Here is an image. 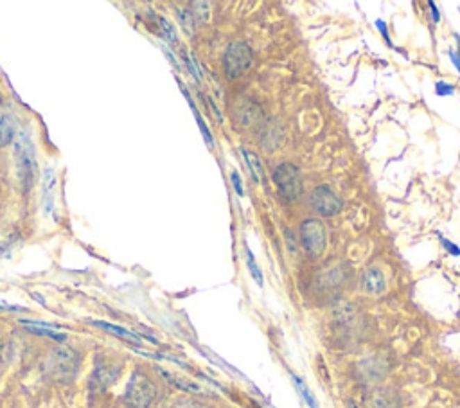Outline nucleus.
<instances>
[{
  "label": "nucleus",
  "instance_id": "f257e3e1",
  "mask_svg": "<svg viewBox=\"0 0 460 408\" xmlns=\"http://www.w3.org/2000/svg\"><path fill=\"white\" fill-rule=\"evenodd\" d=\"M274 182L282 200L297 202L302 195V177L295 165L281 164L274 171Z\"/></svg>",
  "mask_w": 460,
  "mask_h": 408
},
{
  "label": "nucleus",
  "instance_id": "f03ea898",
  "mask_svg": "<svg viewBox=\"0 0 460 408\" xmlns=\"http://www.w3.org/2000/svg\"><path fill=\"white\" fill-rule=\"evenodd\" d=\"M156 395L151 380L142 373H133L126 389V401L131 408H149Z\"/></svg>",
  "mask_w": 460,
  "mask_h": 408
},
{
  "label": "nucleus",
  "instance_id": "7ed1b4c3",
  "mask_svg": "<svg viewBox=\"0 0 460 408\" xmlns=\"http://www.w3.org/2000/svg\"><path fill=\"white\" fill-rule=\"evenodd\" d=\"M300 241L309 256L318 257L326 248V229L318 220H306L300 225Z\"/></svg>",
  "mask_w": 460,
  "mask_h": 408
},
{
  "label": "nucleus",
  "instance_id": "20e7f679",
  "mask_svg": "<svg viewBox=\"0 0 460 408\" xmlns=\"http://www.w3.org/2000/svg\"><path fill=\"white\" fill-rule=\"evenodd\" d=\"M252 61V51L243 42H232L225 51V70L229 78H238Z\"/></svg>",
  "mask_w": 460,
  "mask_h": 408
},
{
  "label": "nucleus",
  "instance_id": "39448f33",
  "mask_svg": "<svg viewBox=\"0 0 460 408\" xmlns=\"http://www.w3.org/2000/svg\"><path fill=\"white\" fill-rule=\"evenodd\" d=\"M311 207L322 216H334L342 211V202L329 187H317L311 193Z\"/></svg>",
  "mask_w": 460,
  "mask_h": 408
},
{
  "label": "nucleus",
  "instance_id": "423d86ee",
  "mask_svg": "<svg viewBox=\"0 0 460 408\" xmlns=\"http://www.w3.org/2000/svg\"><path fill=\"white\" fill-rule=\"evenodd\" d=\"M76 360L74 351L70 349H58V351L52 352L51 361H49V369L52 370V376L54 378H70L74 376L76 373Z\"/></svg>",
  "mask_w": 460,
  "mask_h": 408
},
{
  "label": "nucleus",
  "instance_id": "0eeeda50",
  "mask_svg": "<svg viewBox=\"0 0 460 408\" xmlns=\"http://www.w3.org/2000/svg\"><path fill=\"white\" fill-rule=\"evenodd\" d=\"M17 165L18 177L27 189L31 187V180H33V156H31L26 133H20V139L17 142Z\"/></svg>",
  "mask_w": 460,
  "mask_h": 408
},
{
  "label": "nucleus",
  "instance_id": "6e6552de",
  "mask_svg": "<svg viewBox=\"0 0 460 408\" xmlns=\"http://www.w3.org/2000/svg\"><path fill=\"white\" fill-rule=\"evenodd\" d=\"M361 288L370 295H379L385 290V275L379 268H367L361 275Z\"/></svg>",
  "mask_w": 460,
  "mask_h": 408
},
{
  "label": "nucleus",
  "instance_id": "1a4fd4ad",
  "mask_svg": "<svg viewBox=\"0 0 460 408\" xmlns=\"http://www.w3.org/2000/svg\"><path fill=\"white\" fill-rule=\"evenodd\" d=\"M365 407L367 408H400V400H397V395H395L392 391L379 389V391H374L372 394H369V398H365Z\"/></svg>",
  "mask_w": 460,
  "mask_h": 408
},
{
  "label": "nucleus",
  "instance_id": "9d476101",
  "mask_svg": "<svg viewBox=\"0 0 460 408\" xmlns=\"http://www.w3.org/2000/svg\"><path fill=\"white\" fill-rule=\"evenodd\" d=\"M158 370H161L162 376H164V378L167 380L171 385H174L176 389H180V391L192 392V394H204V392H205L204 389L198 385V383L189 382V380H186V378H180V376H176V374H171V373H167V370H164V369H158Z\"/></svg>",
  "mask_w": 460,
  "mask_h": 408
},
{
  "label": "nucleus",
  "instance_id": "9b49d317",
  "mask_svg": "<svg viewBox=\"0 0 460 408\" xmlns=\"http://www.w3.org/2000/svg\"><path fill=\"white\" fill-rule=\"evenodd\" d=\"M243 152V158L248 165V171H250V177H252L254 182H263L265 180V170H263V164H261L259 156L256 153L248 152V149H241Z\"/></svg>",
  "mask_w": 460,
  "mask_h": 408
},
{
  "label": "nucleus",
  "instance_id": "f8f14e48",
  "mask_svg": "<svg viewBox=\"0 0 460 408\" xmlns=\"http://www.w3.org/2000/svg\"><path fill=\"white\" fill-rule=\"evenodd\" d=\"M20 322H22L27 329L33 331L35 334H40V336H47V338L58 340V342H63V340H67V334L58 333L56 329H51V327H44L42 326V322H36V320H20Z\"/></svg>",
  "mask_w": 460,
  "mask_h": 408
},
{
  "label": "nucleus",
  "instance_id": "ddd939ff",
  "mask_svg": "<svg viewBox=\"0 0 460 408\" xmlns=\"http://www.w3.org/2000/svg\"><path fill=\"white\" fill-rule=\"evenodd\" d=\"M92 324H94V326H97V327H101V329L108 331V333L115 334V336H121V338L128 340V342H135V343L140 342L139 334L131 333V331L124 329V327L113 326V324H108V322H101V320H92Z\"/></svg>",
  "mask_w": 460,
  "mask_h": 408
},
{
  "label": "nucleus",
  "instance_id": "4468645a",
  "mask_svg": "<svg viewBox=\"0 0 460 408\" xmlns=\"http://www.w3.org/2000/svg\"><path fill=\"white\" fill-rule=\"evenodd\" d=\"M291 382H293V385H295L297 392L300 394V398L306 401V405H308L309 408H318V401L315 400V395H313V392L309 391L308 386H306V383L302 382V380L299 378V376H295V374H291Z\"/></svg>",
  "mask_w": 460,
  "mask_h": 408
},
{
  "label": "nucleus",
  "instance_id": "2eb2a0df",
  "mask_svg": "<svg viewBox=\"0 0 460 408\" xmlns=\"http://www.w3.org/2000/svg\"><path fill=\"white\" fill-rule=\"evenodd\" d=\"M176 17H179L180 24H182L183 31H186L187 35H192V29H195V17L189 9L179 8L176 9Z\"/></svg>",
  "mask_w": 460,
  "mask_h": 408
},
{
  "label": "nucleus",
  "instance_id": "dca6fc26",
  "mask_svg": "<svg viewBox=\"0 0 460 408\" xmlns=\"http://www.w3.org/2000/svg\"><path fill=\"white\" fill-rule=\"evenodd\" d=\"M247 265H248V270H250V275L254 277V281L259 284V286H263V272L259 270V266H257L256 263V257H254L252 250L247 247Z\"/></svg>",
  "mask_w": 460,
  "mask_h": 408
},
{
  "label": "nucleus",
  "instance_id": "f3484780",
  "mask_svg": "<svg viewBox=\"0 0 460 408\" xmlns=\"http://www.w3.org/2000/svg\"><path fill=\"white\" fill-rule=\"evenodd\" d=\"M270 140H274V148H277L279 144H281V128L279 124H268V130L265 133V140H263V146L268 149Z\"/></svg>",
  "mask_w": 460,
  "mask_h": 408
},
{
  "label": "nucleus",
  "instance_id": "a211bd4d",
  "mask_svg": "<svg viewBox=\"0 0 460 408\" xmlns=\"http://www.w3.org/2000/svg\"><path fill=\"white\" fill-rule=\"evenodd\" d=\"M13 124L9 122L8 117L0 119V146L9 144V140L13 139Z\"/></svg>",
  "mask_w": 460,
  "mask_h": 408
},
{
  "label": "nucleus",
  "instance_id": "6ab92c4d",
  "mask_svg": "<svg viewBox=\"0 0 460 408\" xmlns=\"http://www.w3.org/2000/svg\"><path fill=\"white\" fill-rule=\"evenodd\" d=\"M192 112H195L196 119H198V127H200L202 133H204V139H205V142L208 144V148H213V146H214L213 133H211V130H208V127H207V124H205L204 117H202V115H200V112H198V108H196V106H192Z\"/></svg>",
  "mask_w": 460,
  "mask_h": 408
},
{
  "label": "nucleus",
  "instance_id": "aec40b11",
  "mask_svg": "<svg viewBox=\"0 0 460 408\" xmlns=\"http://www.w3.org/2000/svg\"><path fill=\"white\" fill-rule=\"evenodd\" d=\"M435 92H437V96L446 97V96H452L453 92H455V87L446 81H437V85H435Z\"/></svg>",
  "mask_w": 460,
  "mask_h": 408
},
{
  "label": "nucleus",
  "instance_id": "412c9836",
  "mask_svg": "<svg viewBox=\"0 0 460 408\" xmlns=\"http://www.w3.org/2000/svg\"><path fill=\"white\" fill-rule=\"evenodd\" d=\"M192 8L195 9V13L198 15V22H205L208 18V4L207 2H195L192 4Z\"/></svg>",
  "mask_w": 460,
  "mask_h": 408
},
{
  "label": "nucleus",
  "instance_id": "4be33fe9",
  "mask_svg": "<svg viewBox=\"0 0 460 408\" xmlns=\"http://www.w3.org/2000/svg\"><path fill=\"white\" fill-rule=\"evenodd\" d=\"M158 22H161L162 33H164L165 38L170 40V42H174V40H176V33H174L173 26H171V24L165 20V18H158Z\"/></svg>",
  "mask_w": 460,
  "mask_h": 408
},
{
  "label": "nucleus",
  "instance_id": "5701e85b",
  "mask_svg": "<svg viewBox=\"0 0 460 408\" xmlns=\"http://www.w3.org/2000/svg\"><path fill=\"white\" fill-rule=\"evenodd\" d=\"M230 180H232V187H234V191L238 193V196H243V182H241V177H239L238 171H232V173H230Z\"/></svg>",
  "mask_w": 460,
  "mask_h": 408
},
{
  "label": "nucleus",
  "instance_id": "b1692460",
  "mask_svg": "<svg viewBox=\"0 0 460 408\" xmlns=\"http://www.w3.org/2000/svg\"><path fill=\"white\" fill-rule=\"evenodd\" d=\"M441 243H443V247L446 248L447 252L452 254V256H460V248L457 247V245L450 243V241H447V239H444V238H441Z\"/></svg>",
  "mask_w": 460,
  "mask_h": 408
},
{
  "label": "nucleus",
  "instance_id": "393cba45",
  "mask_svg": "<svg viewBox=\"0 0 460 408\" xmlns=\"http://www.w3.org/2000/svg\"><path fill=\"white\" fill-rule=\"evenodd\" d=\"M378 29H379V33L383 35V38H385L386 44L391 45V36H388V29H386V24L383 22V20H378Z\"/></svg>",
  "mask_w": 460,
  "mask_h": 408
},
{
  "label": "nucleus",
  "instance_id": "a878e982",
  "mask_svg": "<svg viewBox=\"0 0 460 408\" xmlns=\"http://www.w3.org/2000/svg\"><path fill=\"white\" fill-rule=\"evenodd\" d=\"M450 60L453 61V65L457 67V70L460 72V54L457 51H450Z\"/></svg>",
  "mask_w": 460,
  "mask_h": 408
},
{
  "label": "nucleus",
  "instance_id": "bb28decb",
  "mask_svg": "<svg viewBox=\"0 0 460 408\" xmlns=\"http://www.w3.org/2000/svg\"><path fill=\"white\" fill-rule=\"evenodd\" d=\"M428 6H430V8H432V17H434V22L438 24V20H441V15H438L437 6H435L434 2H428Z\"/></svg>",
  "mask_w": 460,
  "mask_h": 408
},
{
  "label": "nucleus",
  "instance_id": "cd10ccee",
  "mask_svg": "<svg viewBox=\"0 0 460 408\" xmlns=\"http://www.w3.org/2000/svg\"><path fill=\"white\" fill-rule=\"evenodd\" d=\"M286 241H288V245H290V248H291V252H295V243H293V236H291V232L290 230H286Z\"/></svg>",
  "mask_w": 460,
  "mask_h": 408
},
{
  "label": "nucleus",
  "instance_id": "c85d7f7f",
  "mask_svg": "<svg viewBox=\"0 0 460 408\" xmlns=\"http://www.w3.org/2000/svg\"><path fill=\"white\" fill-rule=\"evenodd\" d=\"M347 408H358V405L356 403H349Z\"/></svg>",
  "mask_w": 460,
  "mask_h": 408
},
{
  "label": "nucleus",
  "instance_id": "c756f323",
  "mask_svg": "<svg viewBox=\"0 0 460 408\" xmlns=\"http://www.w3.org/2000/svg\"><path fill=\"white\" fill-rule=\"evenodd\" d=\"M457 44H459V49H460V36H457ZM460 54V51H457Z\"/></svg>",
  "mask_w": 460,
  "mask_h": 408
}]
</instances>
